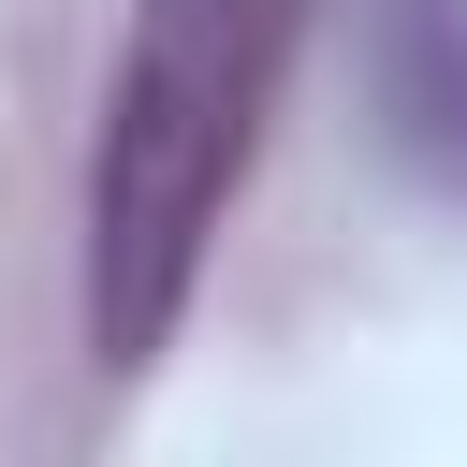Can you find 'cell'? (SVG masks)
Wrapping results in <instances>:
<instances>
[{"label":"cell","instance_id":"cell-1","mask_svg":"<svg viewBox=\"0 0 467 467\" xmlns=\"http://www.w3.org/2000/svg\"><path fill=\"white\" fill-rule=\"evenodd\" d=\"M321 0H131L88 131V365L146 379L204 292V248L277 131Z\"/></svg>","mask_w":467,"mask_h":467},{"label":"cell","instance_id":"cell-2","mask_svg":"<svg viewBox=\"0 0 467 467\" xmlns=\"http://www.w3.org/2000/svg\"><path fill=\"white\" fill-rule=\"evenodd\" d=\"M379 131L467 204V0H379Z\"/></svg>","mask_w":467,"mask_h":467}]
</instances>
